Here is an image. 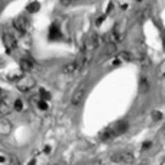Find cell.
Listing matches in <instances>:
<instances>
[{
  "label": "cell",
  "mask_w": 165,
  "mask_h": 165,
  "mask_svg": "<svg viewBox=\"0 0 165 165\" xmlns=\"http://www.w3.org/2000/svg\"><path fill=\"white\" fill-rule=\"evenodd\" d=\"M87 93V84L86 82H81L80 86H78L75 90H74V93L71 96V105L72 106H78L80 103L84 99V96Z\"/></svg>",
  "instance_id": "1"
},
{
  "label": "cell",
  "mask_w": 165,
  "mask_h": 165,
  "mask_svg": "<svg viewBox=\"0 0 165 165\" xmlns=\"http://www.w3.org/2000/svg\"><path fill=\"white\" fill-rule=\"evenodd\" d=\"M110 160L113 164H132L135 161V156L132 152H119V154L112 155Z\"/></svg>",
  "instance_id": "2"
},
{
  "label": "cell",
  "mask_w": 165,
  "mask_h": 165,
  "mask_svg": "<svg viewBox=\"0 0 165 165\" xmlns=\"http://www.w3.org/2000/svg\"><path fill=\"white\" fill-rule=\"evenodd\" d=\"M16 86H17V88H19V91L26 93V91H29L32 87H35V80H33L32 77H28V75H25L20 81L16 82Z\"/></svg>",
  "instance_id": "3"
},
{
  "label": "cell",
  "mask_w": 165,
  "mask_h": 165,
  "mask_svg": "<svg viewBox=\"0 0 165 165\" xmlns=\"http://www.w3.org/2000/svg\"><path fill=\"white\" fill-rule=\"evenodd\" d=\"M110 129H112V132H113V135L116 136H120V135H123V133L127 130V127H129V125H127V122L125 120H119L116 122L115 125H112V126H109Z\"/></svg>",
  "instance_id": "4"
},
{
  "label": "cell",
  "mask_w": 165,
  "mask_h": 165,
  "mask_svg": "<svg viewBox=\"0 0 165 165\" xmlns=\"http://www.w3.org/2000/svg\"><path fill=\"white\" fill-rule=\"evenodd\" d=\"M12 25H13V28L16 29L17 32H20V33H25L26 32V29H28V23L26 20L23 19V17H15L13 19V22H12Z\"/></svg>",
  "instance_id": "5"
},
{
  "label": "cell",
  "mask_w": 165,
  "mask_h": 165,
  "mask_svg": "<svg viewBox=\"0 0 165 165\" xmlns=\"http://www.w3.org/2000/svg\"><path fill=\"white\" fill-rule=\"evenodd\" d=\"M75 71H78V62H77V61L67 62L65 65L62 67V70H61V72H62V74H65V75H71V74H74Z\"/></svg>",
  "instance_id": "6"
},
{
  "label": "cell",
  "mask_w": 165,
  "mask_h": 165,
  "mask_svg": "<svg viewBox=\"0 0 165 165\" xmlns=\"http://www.w3.org/2000/svg\"><path fill=\"white\" fill-rule=\"evenodd\" d=\"M19 67H20V71L29 72V71H32L33 70L35 64H33V61L31 60V58H20V61H19Z\"/></svg>",
  "instance_id": "7"
},
{
  "label": "cell",
  "mask_w": 165,
  "mask_h": 165,
  "mask_svg": "<svg viewBox=\"0 0 165 165\" xmlns=\"http://www.w3.org/2000/svg\"><path fill=\"white\" fill-rule=\"evenodd\" d=\"M3 42H5L7 51L15 50V48L17 46L16 39H15V36H13V35H10V33H5V36H3Z\"/></svg>",
  "instance_id": "8"
},
{
  "label": "cell",
  "mask_w": 165,
  "mask_h": 165,
  "mask_svg": "<svg viewBox=\"0 0 165 165\" xmlns=\"http://www.w3.org/2000/svg\"><path fill=\"white\" fill-rule=\"evenodd\" d=\"M100 42H101V36L100 35H97V33H94V35H91V38H90V41H88V50H94V48H97L100 45Z\"/></svg>",
  "instance_id": "9"
},
{
  "label": "cell",
  "mask_w": 165,
  "mask_h": 165,
  "mask_svg": "<svg viewBox=\"0 0 165 165\" xmlns=\"http://www.w3.org/2000/svg\"><path fill=\"white\" fill-rule=\"evenodd\" d=\"M25 77V72L23 71H13V72H10V74H7V80L9 81H13V82H17V81H20L22 78Z\"/></svg>",
  "instance_id": "10"
},
{
  "label": "cell",
  "mask_w": 165,
  "mask_h": 165,
  "mask_svg": "<svg viewBox=\"0 0 165 165\" xmlns=\"http://www.w3.org/2000/svg\"><path fill=\"white\" fill-rule=\"evenodd\" d=\"M48 38H50L51 41H55V39L61 38V32H60V29L57 28V25H55V23L50 28V33H48Z\"/></svg>",
  "instance_id": "11"
},
{
  "label": "cell",
  "mask_w": 165,
  "mask_h": 165,
  "mask_svg": "<svg viewBox=\"0 0 165 165\" xmlns=\"http://www.w3.org/2000/svg\"><path fill=\"white\" fill-rule=\"evenodd\" d=\"M100 139H101V141H105V142L115 139V135H113V132H112V129H110V127H106L105 130L100 133Z\"/></svg>",
  "instance_id": "12"
},
{
  "label": "cell",
  "mask_w": 165,
  "mask_h": 165,
  "mask_svg": "<svg viewBox=\"0 0 165 165\" xmlns=\"http://www.w3.org/2000/svg\"><path fill=\"white\" fill-rule=\"evenodd\" d=\"M10 123L6 120V119H0V133L2 135H7L10 133Z\"/></svg>",
  "instance_id": "13"
},
{
  "label": "cell",
  "mask_w": 165,
  "mask_h": 165,
  "mask_svg": "<svg viewBox=\"0 0 165 165\" xmlns=\"http://www.w3.org/2000/svg\"><path fill=\"white\" fill-rule=\"evenodd\" d=\"M12 112L10 106L7 105L6 101H0V119H3L5 116H7Z\"/></svg>",
  "instance_id": "14"
},
{
  "label": "cell",
  "mask_w": 165,
  "mask_h": 165,
  "mask_svg": "<svg viewBox=\"0 0 165 165\" xmlns=\"http://www.w3.org/2000/svg\"><path fill=\"white\" fill-rule=\"evenodd\" d=\"M139 90H141V93H146L149 90V82H148V80L145 77H142L141 78V82H139Z\"/></svg>",
  "instance_id": "15"
},
{
  "label": "cell",
  "mask_w": 165,
  "mask_h": 165,
  "mask_svg": "<svg viewBox=\"0 0 165 165\" xmlns=\"http://www.w3.org/2000/svg\"><path fill=\"white\" fill-rule=\"evenodd\" d=\"M39 7H41V5H39L38 2H32V3L26 7V10L29 12V13H35V12L39 10Z\"/></svg>",
  "instance_id": "16"
},
{
  "label": "cell",
  "mask_w": 165,
  "mask_h": 165,
  "mask_svg": "<svg viewBox=\"0 0 165 165\" xmlns=\"http://www.w3.org/2000/svg\"><path fill=\"white\" fill-rule=\"evenodd\" d=\"M119 58H120V60H125V61H132L133 55L130 54V52H127V51H122L120 54H119Z\"/></svg>",
  "instance_id": "17"
},
{
  "label": "cell",
  "mask_w": 165,
  "mask_h": 165,
  "mask_svg": "<svg viewBox=\"0 0 165 165\" xmlns=\"http://www.w3.org/2000/svg\"><path fill=\"white\" fill-rule=\"evenodd\" d=\"M39 96H41V99L44 100V101H46V100L51 99V94L45 90V88H39Z\"/></svg>",
  "instance_id": "18"
},
{
  "label": "cell",
  "mask_w": 165,
  "mask_h": 165,
  "mask_svg": "<svg viewBox=\"0 0 165 165\" xmlns=\"http://www.w3.org/2000/svg\"><path fill=\"white\" fill-rule=\"evenodd\" d=\"M13 109L17 110V112H20V110L23 109V103H22V100H19V99H17L16 101H15V105H13Z\"/></svg>",
  "instance_id": "19"
},
{
  "label": "cell",
  "mask_w": 165,
  "mask_h": 165,
  "mask_svg": "<svg viewBox=\"0 0 165 165\" xmlns=\"http://www.w3.org/2000/svg\"><path fill=\"white\" fill-rule=\"evenodd\" d=\"M38 107L41 110H48V103L44 101V100H39V101H38Z\"/></svg>",
  "instance_id": "20"
},
{
  "label": "cell",
  "mask_w": 165,
  "mask_h": 165,
  "mask_svg": "<svg viewBox=\"0 0 165 165\" xmlns=\"http://www.w3.org/2000/svg\"><path fill=\"white\" fill-rule=\"evenodd\" d=\"M161 117H162V113L161 112H158V110L152 112V119L154 120H161Z\"/></svg>",
  "instance_id": "21"
},
{
  "label": "cell",
  "mask_w": 165,
  "mask_h": 165,
  "mask_svg": "<svg viewBox=\"0 0 165 165\" xmlns=\"http://www.w3.org/2000/svg\"><path fill=\"white\" fill-rule=\"evenodd\" d=\"M77 0H60V3L62 6H71V5H74Z\"/></svg>",
  "instance_id": "22"
},
{
  "label": "cell",
  "mask_w": 165,
  "mask_h": 165,
  "mask_svg": "<svg viewBox=\"0 0 165 165\" xmlns=\"http://www.w3.org/2000/svg\"><path fill=\"white\" fill-rule=\"evenodd\" d=\"M152 146V142H145L142 145V149H148V148H151Z\"/></svg>",
  "instance_id": "23"
},
{
  "label": "cell",
  "mask_w": 165,
  "mask_h": 165,
  "mask_svg": "<svg viewBox=\"0 0 165 165\" xmlns=\"http://www.w3.org/2000/svg\"><path fill=\"white\" fill-rule=\"evenodd\" d=\"M10 165H19V164H17L16 158H13V156H12V158H10Z\"/></svg>",
  "instance_id": "24"
},
{
  "label": "cell",
  "mask_w": 165,
  "mask_h": 165,
  "mask_svg": "<svg viewBox=\"0 0 165 165\" xmlns=\"http://www.w3.org/2000/svg\"><path fill=\"white\" fill-rule=\"evenodd\" d=\"M105 19H106V16H100L99 19H97V25H101V22H103Z\"/></svg>",
  "instance_id": "25"
},
{
  "label": "cell",
  "mask_w": 165,
  "mask_h": 165,
  "mask_svg": "<svg viewBox=\"0 0 165 165\" xmlns=\"http://www.w3.org/2000/svg\"><path fill=\"white\" fill-rule=\"evenodd\" d=\"M44 152H45V154H50V152H51V146H45Z\"/></svg>",
  "instance_id": "26"
},
{
  "label": "cell",
  "mask_w": 165,
  "mask_h": 165,
  "mask_svg": "<svg viewBox=\"0 0 165 165\" xmlns=\"http://www.w3.org/2000/svg\"><path fill=\"white\" fill-rule=\"evenodd\" d=\"M5 161H6V158H5V156H2V155H0V164H3Z\"/></svg>",
  "instance_id": "27"
},
{
  "label": "cell",
  "mask_w": 165,
  "mask_h": 165,
  "mask_svg": "<svg viewBox=\"0 0 165 165\" xmlns=\"http://www.w3.org/2000/svg\"><path fill=\"white\" fill-rule=\"evenodd\" d=\"M35 164H36V160H32V161H31V162H29L28 165H35Z\"/></svg>",
  "instance_id": "28"
},
{
  "label": "cell",
  "mask_w": 165,
  "mask_h": 165,
  "mask_svg": "<svg viewBox=\"0 0 165 165\" xmlns=\"http://www.w3.org/2000/svg\"><path fill=\"white\" fill-rule=\"evenodd\" d=\"M3 65H5V61H3V60H2V58H0V68H2V67H3Z\"/></svg>",
  "instance_id": "29"
},
{
  "label": "cell",
  "mask_w": 165,
  "mask_h": 165,
  "mask_svg": "<svg viewBox=\"0 0 165 165\" xmlns=\"http://www.w3.org/2000/svg\"><path fill=\"white\" fill-rule=\"evenodd\" d=\"M2 94H3V91H2V88H0V96H2Z\"/></svg>",
  "instance_id": "30"
},
{
  "label": "cell",
  "mask_w": 165,
  "mask_h": 165,
  "mask_svg": "<svg viewBox=\"0 0 165 165\" xmlns=\"http://www.w3.org/2000/svg\"><path fill=\"white\" fill-rule=\"evenodd\" d=\"M162 165H165V158H164V161H162Z\"/></svg>",
  "instance_id": "31"
},
{
  "label": "cell",
  "mask_w": 165,
  "mask_h": 165,
  "mask_svg": "<svg viewBox=\"0 0 165 165\" xmlns=\"http://www.w3.org/2000/svg\"><path fill=\"white\" fill-rule=\"evenodd\" d=\"M2 6H3V5H2V2H0V9H2Z\"/></svg>",
  "instance_id": "32"
},
{
  "label": "cell",
  "mask_w": 165,
  "mask_h": 165,
  "mask_svg": "<svg viewBox=\"0 0 165 165\" xmlns=\"http://www.w3.org/2000/svg\"><path fill=\"white\" fill-rule=\"evenodd\" d=\"M138 2H141V0H138Z\"/></svg>",
  "instance_id": "33"
}]
</instances>
